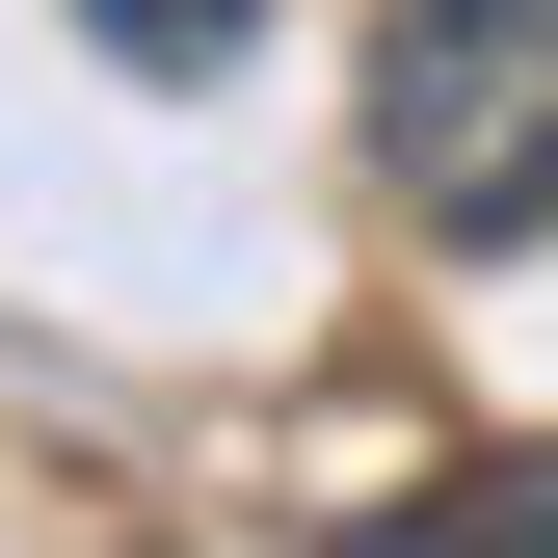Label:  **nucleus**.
<instances>
[{"instance_id":"obj_1","label":"nucleus","mask_w":558,"mask_h":558,"mask_svg":"<svg viewBox=\"0 0 558 558\" xmlns=\"http://www.w3.org/2000/svg\"><path fill=\"white\" fill-rule=\"evenodd\" d=\"M373 186L452 266L558 240V0H399L373 27Z\"/></svg>"},{"instance_id":"obj_2","label":"nucleus","mask_w":558,"mask_h":558,"mask_svg":"<svg viewBox=\"0 0 558 558\" xmlns=\"http://www.w3.org/2000/svg\"><path fill=\"white\" fill-rule=\"evenodd\" d=\"M345 558H558V452H452V478H399Z\"/></svg>"},{"instance_id":"obj_3","label":"nucleus","mask_w":558,"mask_h":558,"mask_svg":"<svg viewBox=\"0 0 558 558\" xmlns=\"http://www.w3.org/2000/svg\"><path fill=\"white\" fill-rule=\"evenodd\" d=\"M81 27L133 53V81H240V27H266V0H81Z\"/></svg>"}]
</instances>
